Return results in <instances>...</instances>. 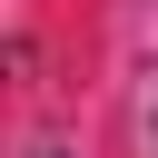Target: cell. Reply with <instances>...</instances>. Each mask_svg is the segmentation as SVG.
I'll return each mask as SVG.
<instances>
[]
</instances>
